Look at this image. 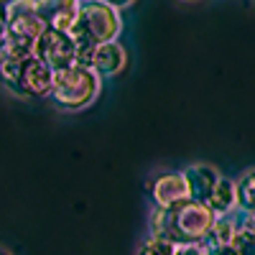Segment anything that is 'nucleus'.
Segmentation results:
<instances>
[{"label":"nucleus","instance_id":"1","mask_svg":"<svg viewBox=\"0 0 255 255\" xmlns=\"http://www.w3.org/2000/svg\"><path fill=\"white\" fill-rule=\"evenodd\" d=\"M215 222L212 212L202 202L184 199L176 207L168 209H153L151 217V238L166 240L171 245H184V243H202L207 232Z\"/></svg>","mask_w":255,"mask_h":255},{"label":"nucleus","instance_id":"2","mask_svg":"<svg viewBox=\"0 0 255 255\" xmlns=\"http://www.w3.org/2000/svg\"><path fill=\"white\" fill-rule=\"evenodd\" d=\"M120 28H123V18L115 8L105 5L102 0H79L74 23L69 28V36L77 46V56L92 46L118 41Z\"/></svg>","mask_w":255,"mask_h":255},{"label":"nucleus","instance_id":"3","mask_svg":"<svg viewBox=\"0 0 255 255\" xmlns=\"http://www.w3.org/2000/svg\"><path fill=\"white\" fill-rule=\"evenodd\" d=\"M0 13H3V23H5L0 59H20L33 54L36 38L44 31V23H41L36 13V3L33 0H10Z\"/></svg>","mask_w":255,"mask_h":255},{"label":"nucleus","instance_id":"4","mask_svg":"<svg viewBox=\"0 0 255 255\" xmlns=\"http://www.w3.org/2000/svg\"><path fill=\"white\" fill-rule=\"evenodd\" d=\"M100 87H102V79L90 67L72 64V67H67V69L54 72L49 97L54 100V105L59 110L77 113V110L90 108V105L97 100Z\"/></svg>","mask_w":255,"mask_h":255},{"label":"nucleus","instance_id":"5","mask_svg":"<svg viewBox=\"0 0 255 255\" xmlns=\"http://www.w3.org/2000/svg\"><path fill=\"white\" fill-rule=\"evenodd\" d=\"M54 72L33 54L20 59H0V82L18 97H49Z\"/></svg>","mask_w":255,"mask_h":255},{"label":"nucleus","instance_id":"6","mask_svg":"<svg viewBox=\"0 0 255 255\" xmlns=\"http://www.w3.org/2000/svg\"><path fill=\"white\" fill-rule=\"evenodd\" d=\"M33 56L51 72H59V69H67L72 64H77V46H74L69 31L44 28L33 44Z\"/></svg>","mask_w":255,"mask_h":255},{"label":"nucleus","instance_id":"7","mask_svg":"<svg viewBox=\"0 0 255 255\" xmlns=\"http://www.w3.org/2000/svg\"><path fill=\"white\" fill-rule=\"evenodd\" d=\"M125 49L118 44V41H108V44H100V46H92L87 51H82L77 56V64H82V67H90L100 79L102 77H115L123 72L125 67Z\"/></svg>","mask_w":255,"mask_h":255},{"label":"nucleus","instance_id":"8","mask_svg":"<svg viewBox=\"0 0 255 255\" xmlns=\"http://www.w3.org/2000/svg\"><path fill=\"white\" fill-rule=\"evenodd\" d=\"M220 171L209 163H191L181 171V179H184V186H186V199L191 202H207L215 184L220 181Z\"/></svg>","mask_w":255,"mask_h":255},{"label":"nucleus","instance_id":"9","mask_svg":"<svg viewBox=\"0 0 255 255\" xmlns=\"http://www.w3.org/2000/svg\"><path fill=\"white\" fill-rule=\"evenodd\" d=\"M33 3L44 28L56 31H69L79 8V0H33Z\"/></svg>","mask_w":255,"mask_h":255},{"label":"nucleus","instance_id":"10","mask_svg":"<svg viewBox=\"0 0 255 255\" xmlns=\"http://www.w3.org/2000/svg\"><path fill=\"white\" fill-rule=\"evenodd\" d=\"M153 204L158 209H168V207H176L179 202L186 199V186H184V179H181V171L179 174H161L156 181H153Z\"/></svg>","mask_w":255,"mask_h":255},{"label":"nucleus","instance_id":"11","mask_svg":"<svg viewBox=\"0 0 255 255\" xmlns=\"http://www.w3.org/2000/svg\"><path fill=\"white\" fill-rule=\"evenodd\" d=\"M204 207L212 212V217H222V215H230V212L238 209V199H235V181L227 179V176H220V181L212 189L209 199L204 202Z\"/></svg>","mask_w":255,"mask_h":255},{"label":"nucleus","instance_id":"12","mask_svg":"<svg viewBox=\"0 0 255 255\" xmlns=\"http://www.w3.org/2000/svg\"><path fill=\"white\" fill-rule=\"evenodd\" d=\"M245 217L250 215H243L240 209L230 212V215H222V217H215V222H212L207 238L202 243H212V245H230L232 238H235V232L240 230V225L245 222Z\"/></svg>","mask_w":255,"mask_h":255},{"label":"nucleus","instance_id":"13","mask_svg":"<svg viewBox=\"0 0 255 255\" xmlns=\"http://www.w3.org/2000/svg\"><path fill=\"white\" fill-rule=\"evenodd\" d=\"M253 191H255V176H253V168L243 171V176L235 181V199H238V209L243 215L253 217Z\"/></svg>","mask_w":255,"mask_h":255},{"label":"nucleus","instance_id":"14","mask_svg":"<svg viewBox=\"0 0 255 255\" xmlns=\"http://www.w3.org/2000/svg\"><path fill=\"white\" fill-rule=\"evenodd\" d=\"M232 250L235 255H255V222L253 217H245V222L240 225V230L232 238Z\"/></svg>","mask_w":255,"mask_h":255},{"label":"nucleus","instance_id":"15","mask_svg":"<svg viewBox=\"0 0 255 255\" xmlns=\"http://www.w3.org/2000/svg\"><path fill=\"white\" fill-rule=\"evenodd\" d=\"M138 255H174V245L158 238H145L138 248Z\"/></svg>","mask_w":255,"mask_h":255},{"label":"nucleus","instance_id":"16","mask_svg":"<svg viewBox=\"0 0 255 255\" xmlns=\"http://www.w3.org/2000/svg\"><path fill=\"white\" fill-rule=\"evenodd\" d=\"M174 255H204L202 243H184V245H174Z\"/></svg>","mask_w":255,"mask_h":255},{"label":"nucleus","instance_id":"17","mask_svg":"<svg viewBox=\"0 0 255 255\" xmlns=\"http://www.w3.org/2000/svg\"><path fill=\"white\" fill-rule=\"evenodd\" d=\"M204 255H235L232 245H212V243H202Z\"/></svg>","mask_w":255,"mask_h":255},{"label":"nucleus","instance_id":"18","mask_svg":"<svg viewBox=\"0 0 255 255\" xmlns=\"http://www.w3.org/2000/svg\"><path fill=\"white\" fill-rule=\"evenodd\" d=\"M102 3H105V5H110V8H115V10L120 13L123 8H128V5H133L135 0H102Z\"/></svg>","mask_w":255,"mask_h":255},{"label":"nucleus","instance_id":"19","mask_svg":"<svg viewBox=\"0 0 255 255\" xmlns=\"http://www.w3.org/2000/svg\"><path fill=\"white\" fill-rule=\"evenodd\" d=\"M3 38H5V23H3V13H0V46H3Z\"/></svg>","mask_w":255,"mask_h":255},{"label":"nucleus","instance_id":"20","mask_svg":"<svg viewBox=\"0 0 255 255\" xmlns=\"http://www.w3.org/2000/svg\"><path fill=\"white\" fill-rule=\"evenodd\" d=\"M0 255H13V253H10L8 248H3V245H0Z\"/></svg>","mask_w":255,"mask_h":255},{"label":"nucleus","instance_id":"21","mask_svg":"<svg viewBox=\"0 0 255 255\" xmlns=\"http://www.w3.org/2000/svg\"><path fill=\"white\" fill-rule=\"evenodd\" d=\"M8 3H10V0H0V10H3V8H5Z\"/></svg>","mask_w":255,"mask_h":255},{"label":"nucleus","instance_id":"22","mask_svg":"<svg viewBox=\"0 0 255 255\" xmlns=\"http://www.w3.org/2000/svg\"><path fill=\"white\" fill-rule=\"evenodd\" d=\"M186 3H191V0H186Z\"/></svg>","mask_w":255,"mask_h":255}]
</instances>
